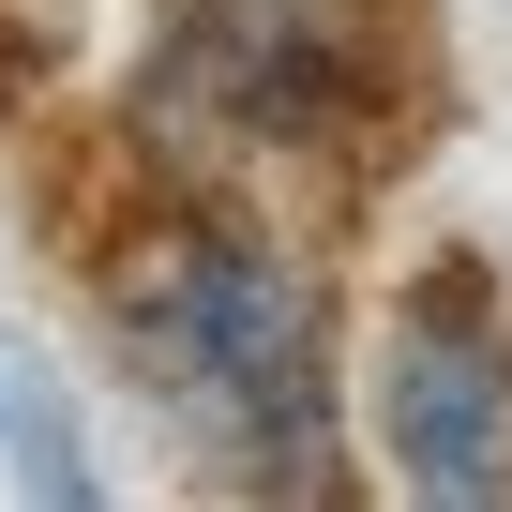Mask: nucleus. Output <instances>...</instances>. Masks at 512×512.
Segmentation results:
<instances>
[{"mask_svg":"<svg viewBox=\"0 0 512 512\" xmlns=\"http://www.w3.org/2000/svg\"><path fill=\"white\" fill-rule=\"evenodd\" d=\"M106 317H121V362L211 437L226 482H256V497H347L332 302H317V272L287 241H256L226 211H166L106 272Z\"/></svg>","mask_w":512,"mask_h":512,"instance_id":"nucleus-1","label":"nucleus"},{"mask_svg":"<svg viewBox=\"0 0 512 512\" xmlns=\"http://www.w3.org/2000/svg\"><path fill=\"white\" fill-rule=\"evenodd\" d=\"M392 91H407L392 0H166L136 121L226 166H317V151H362Z\"/></svg>","mask_w":512,"mask_h":512,"instance_id":"nucleus-2","label":"nucleus"},{"mask_svg":"<svg viewBox=\"0 0 512 512\" xmlns=\"http://www.w3.org/2000/svg\"><path fill=\"white\" fill-rule=\"evenodd\" d=\"M377 452L437 512L512 497V302L482 256H422L392 332H377Z\"/></svg>","mask_w":512,"mask_h":512,"instance_id":"nucleus-3","label":"nucleus"},{"mask_svg":"<svg viewBox=\"0 0 512 512\" xmlns=\"http://www.w3.org/2000/svg\"><path fill=\"white\" fill-rule=\"evenodd\" d=\"M16 452H31V497L91 512V467H76V422H61V392H46V377H16Z\"/></svg>","mask_w":512,"mask_h":512,"instance_id":"nucleus-4","label":"nucleus"},{"mask_svg":"<svg viewBox=\"0 0 512 512\" xmlns=\"http://www.w3.org/2000/svg\"><path fill=\"white\" fill-rule=\"evenodd\" d=\"M0 16H16V31H46V46H61V16H76V0H0Z\"/></svg>","mask_w":512,"mask_h":512,"instance_id":"nucleus-5","label":"nucleus"}]
</instances>
